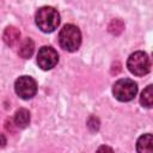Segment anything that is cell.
I'll list each match as a JSON object with an SVG mask.
<instances>
[{
  "instance_id": "2",
  "label": "cell",
  "mask_w": 153,
  "mask_h": 153,
  "mask_svg": "<svg viewBox=\"0 0 153 153\" xmlns=\"http://www.w3.org/2000/svg\"><path fill=\"white\" fill-rule=\"evenodd\" d=\"M59 42H60L61 48H63L67 51L78 50V48L80 47V43H81L80 30L73 24L65 25L59 33Z\"/></svg>"
},
{
  "instance_id": "6",
  "label": "cell",
  "mask_w": 153,
  "mask_h": 153,
  "mask_svg": "<svg viewBox=\"0 0 153 153\" xmlns=\"http://www.w3.org/2000/svg\"><path fill=\"white\" fill-rule=\"evenodd\" d=\"M57 61H59V55L54 48L44 45L38 50L37 63L43 71H48V69L54 68L56 66Z\"/></svg>"
},
{
  "instance_id": "1",
  "label": "cell",
  "mask_w": 153,
  "mask_h": 153,
  "mask_svg": "<svg viewBox=\"0 0 153 153\" xmlns=\"http://www.w3.org/2000/svg\"><path fill=\"white\" fill-rule=\"evenodd\" d=\"M36 24L43 32H53L60 24V14L53 7H41L36 12Z\"/></svg>"
},
{
  "instance_id": "13",
  "label": "cell",
  "mask_w": 153,
  "mask_h": 153,
  "mask_svg": "<svg viewBox=\"0 0 153 153\" xmlns=\"http://www.w3.org/2000/svg\"><path fill=\"white\" fill-rule=\"evenodd\" d=\"M5 143H6V139H5V136H4V135H1V134H0V147L5 146Z\"/></svg>"
},
{
  "instance_id": "12",
  "label": "cell",
  "mask_w": 153,
  "mask_h": 153,
  "mask_svg": "<svg viewBox=\"0 0 153 153\" xmlns=\"http://www.w3.org/2000/svg\"><path fill=\"white\" fill-rule=\"evenodd\" d=\"M96 153H114L112 152V149H111V147H109V146H100L98 149H97V152Z\"/></svg>"
},
{
  "instance_id": "8",
  "label": "cell",
  "mask_w": 153,
  "mask_h": 153,
  "mask_svg": "<svg viewBox=\"0 0 153 153\" xmlns=\"http://www.w3.org/2000/svg\"><path fill=\"white\" fill-rule=\"evenodd\" d=\"M20 39V32L16 26H7L4 31V42L8 47H14Z\"/></svg>"
},
{
  "instance_id": "7",
  "label": "cell",
  "mask_w": 153,
  "mask_h": 153,
  "mask_svg": "<svg viewBox=\"0 0 153 153\" xmlns=\"http://www.w3.org/2000/svg\"><path fill=\"white\" fill-rule=\"evenodd\" d=\"M137 153H153V137L151 134H145L136 142Z\"/></svg>"
},
{
  "instance_id": "3",
  "label": "cell",
  "mask_w": 153,
  "mask_h": 153,
  "mask_svg": "<svg viewBox=\"0 0 153 153\" xmlns=\"http://www.w3.org/2000/svg\"><path fill=\"white\" fill-rule=\"evenodd\" d=\"M137 92V85L131 79H120L112 86V93L116 99L120 102H129L131 100Z\"/></svg>"
},
{
  "instance_id": "10",
  "label": "cell",
  "mask_w": 153,
  "mask_h": 153,
  "mask_svg": "<svg viewBox=\"0 0 153 153\" xmlns=\"http://www.w3.org/2000/svg\"><path fill=\"white\" fill-rule=\"evenodd\" d=\"M33 49H35V44L32 42L31 38H25L20 47H19V55L23 57V59H30L31 55L33 54Z\"/></svg>"
},
{
  "instance_id": "11",
  "label": "cell",
  "mask_w": 153,
  "mask_h": 153,
  "mask_svg": "<svg viewBox=\"0 0 153 153\" xmlns=\"http://www.w3.org/2000/svg\"><path fill=\"white\" fill-rule=\"evenodd\" d=\"M140 103L142 106L152 108V105H153V87H152V85H148L142 91L141 97H140Z\"/></svg>"
},
{
  "instance_id": "9",
  "label": "cell",
  "mask_w": 153,
  "mask_h": 153,
  "mask_svg": "<svg viewBox=\"0 0 153 153\" xmlns=\"http://www.w3.org/2000/svg\"><path fill=\"white\" fill-rule=\"evenodd\" d=\"M14 123L18 128H25L30 123V112L26 109H19L14 115Z\"/></svg>"
},
{
  "instance_id": "5",
  "label": "cell",
  "mask_w": 153,
  "mask_h": 153,
  "mask_svg": "<svg viewBox=\"0 0 153 153\" xmlns=\"http://www.w3.org/2000/svg\"><path fill=\"white\" fill-rule=\"evenodd\" d=\"M14 90L17 94L23 99L32 98L37 92V84L36 81L27 75L19 76L14 82Z\"/></svg>"
},
{
  "instance_id": "4",
  "label": "cell",
  "mask_w": 153,
  "mask_h": 153,
  "mask_svg": "<svg viewBox=\"0 0 153 153\" xmlns=\"http://www.w3.org/2000/svg\"><path fill=\"white\" fill-rule=\"evenodd\" d=\"M127 67L134 75L142 76L147 74L151 69L149 57L143 51H135L128 57Z\"/></svg>"
}]
</instances>
